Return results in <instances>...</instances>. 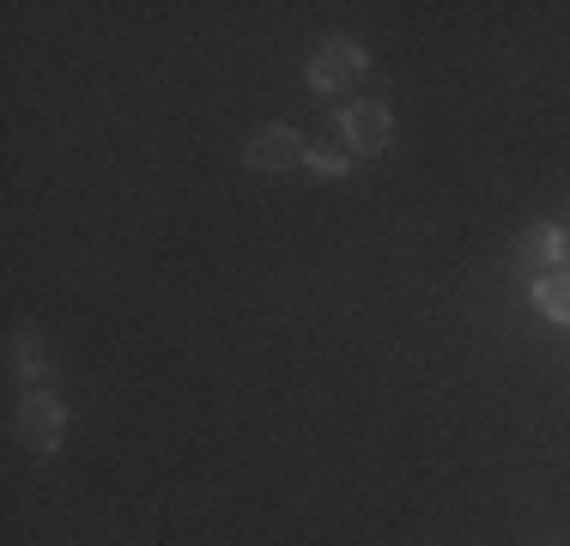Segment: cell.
I'll list each match as a JSON object with an SVG mask.
<instances>
[{
	"mask_svg": "<svg viewBox=\"0 0 570 546\" xmlns=\"http://www.w3.org/2000/svg\"><path fill=\"white\" fill-rule=\"evenodd\" d=\"M371 74V55H364L352 37H328V43H316V55H309V91H346L352 79Z\"/></svg>",
	"mask_w": 570,
	"mask_h": 546,
	"instance_id": "6da1fadb",
	"label": "cell"
},
{
	"mask_svg": "<svg viewBox=\"0 0 570 546\" xmlns=\"http://www.w3.org/2000/svg\"><path fill=\"white\" fill-rule=\"evenodd\" d=\"M19 437L37 449V456H56L61 449V437H67V413H61V401L49 389H31L19 401Z\"/></svg>",
	"mask_w": 570,
	"mask_h": 546,
	"instance_id": "7a4b0ae2",
	"label": "cell"
},
{
	"mask_svg": "<svg viewBox=\"0 0 570 546\" xmlns=\"http://www.w3.org/2000/svg\"><path fill=\"white\" fill-rule=\"evenodd\" d=\"M341 134H346L352 153L376 158V153H389V140H395V121H389V109H383V104L358 98V104H346V109H341Z\"/></svg>",
	"mask_w": 570,
	"mask_h": 546,
	"instance_id": "3957f363",
	"label": "cell"
},
{
	"mask_svg": "<svg viewBox=\"0 0 570 546\" xmlns=\"http://www.w3.org/2000/svg\"><path fill=\"white\" fill-rule=\"evenodd\" d=\"M243 158H249V170H292L297 158H304V140H297L285 121H274V128H255V140L243 146Z\"/></svg>",
	"mask_w": 570,
	"mask_h": 546,
	"instance_id": "277c9868",
	"label": "cell"
},
{
	"mask_svg": "<svg viewBox=\"0 0 570 546\" xmlns=\"http://www.w3.org/2000/svg\"><path fill=\"white\" fill-rule=\"evenodd\" d=\"M515 255H522V262H540V267L552 273L570 255V237H564L559 225H528L522 237H515Z\"/></svg>",
	"mask_w": 570,
	"mask_h": 546,
	"instance_id": "5b68a950",
	"label": "cell"
},
{
	"mask_svg": "<svg viewBox=\"0 0 570 546\" xmlns=\"http://www.w3.org/2000/svg\"><path fill=\"white\" fill-rule=\"evenodd\" d=\"M534 304H540V316H547V322H570V267H552V273H540V285H534Z\"/></svg>",
	"mask_w": 570,
	"mask_h": 546,
	"instance_id": "8992f818",
	"label": "cell"
},
{
	"mask_svg": "<svg viewBox=\"0 0 570 546\" xmlns=\"http://www.w3.org/2000/svg\"><path fill=\"white\" fill-rule=\"evenodd\" d=\"M12 371H19L24 382H31V389L43 382V371H49V352H43V340H37V334H19V340H12Z\"/></svg>",
	"mask_w": 570,
	"mask_h": 546,
	"instance_id": "52a82bcc",
	"label": "cell"
},
{
	"mask_svg": "<svg viewBox=\"0 0 570 546\" xmlns=\"http://www.w3.org/2000/svg\"><path fill=\"white\" fill-rule=\"evenodd\" d=\"M304 164L316 176H346L352 170V158L341 153V146H328V140H316V146H304Z\"/></svg>",
	"mask_w": 570,
	"mask_h": 546,
	"instance_id": "ba28073f",
	"label": "cell"
}]
</instances>
